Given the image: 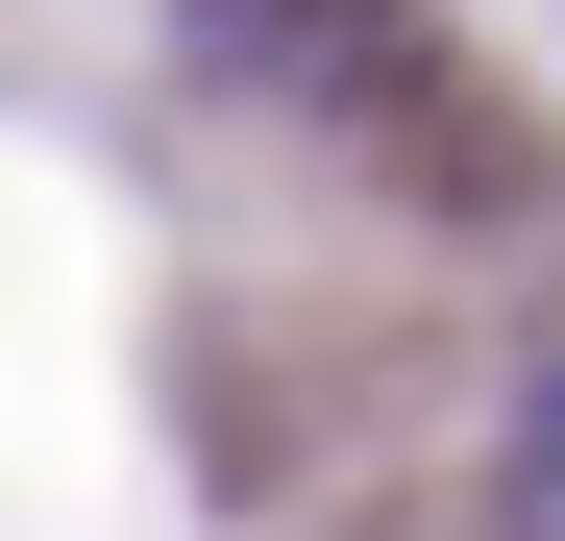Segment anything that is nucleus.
Returning <instances> with one entry per match:
<instances>
[{
    "label": "nucleus",
    "mask_w": 565,
    "mask_h": 541,
    "mask_svg": "<svg viewBox=\"0 0 565 541\" xmlns=\"http://www.w3.org/2000/svg\"><path fill=\"white\" fill-rule=\"evenodd\" d=\"M198 50L222 74H270V99H394V0H198Z\"/></svg>",
    "instance_id": "nucleus-1"
},
{
    "label": "nucleus",
    "mask_w": 565,
    "mask_h": 541,
    "mask_svg": "<svg viewBox=\"0 0 565 541\" xmlns=\"http://www.w3.org/2000/svg\"><path fill=\"white\" fill-rule=\"evenodd\" d=\"M492 541H565V370H516L492 418Z\"/></svg>",
    "instance_id": "nucleus-2"
}]
</instances>
